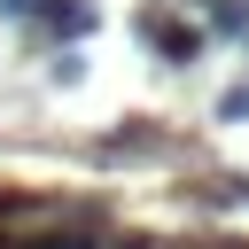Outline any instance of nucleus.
Returning a JSON list of instances; mask_svg holds the SVG:
<instances>
[{
    "label": "nucleus",
    "mask_w": 249,
    "mask_h": 249,
    "mask_svg": "<svg viewBox=\"0 0 249 249\" xmlns=\"http://www.w3.org/2000/svg\"><path fill=\"white\" fill-rule=\"evenodd\" d=\"M140 39H148L163 62H195V54H202V31H195V23H171V16H140Z\"/></svg>",
    "instance_id": "nucleus-1"
},
{
    "label": "nucleus",
    "mask_w": 249,
    "mask_h": 249,
    "mask_svg": "<svg viewBox=\"0 0 249 249\" xmlns=\"http://www.w3.org/2000/svg\"><path fill=\"white\" fill-rule=\"evenodd\" d=\"M31 23L54 31V39H86V31H93V0H39Z\"/></svg>",
    "instance_id": "nucleus-2"
},
{
    "label": "nucleus",
    "mask_w": 249,
    "mask_h": 249,
    "mask_svg": "<svg viewBox=\"0 0 249 249\" xmlns=\"http://www.w3.org/2000/svg\"><path fill=\"white\" fill-rule=\"evenodd\" d=\"M218 31L226 39H249V0H218Z\"/></svg>",
    "instance_id": "nucleus-3"
},
{
    "label": "nucleus",
    "mask_w": 249,
    "mask_h": 249,
    "mask_svg": "<svg viewBox=\"0 0 249 249\" xmlns=\"http://www.w3.org/2000/svg\"><path fill=\"white\" fill-rule=\"evenodd\" d=\"M218 117L241 124V117H249V86H226V93H218Z\"/></svg>",
    "instance_id": "nucleus-4"
},
{
    "label": "nucleus",
    "mask_w": 249,
    "mask_h": 249,
    "mask_svg": "<svg viewBox=\"0 0 249 249\" xmlns=\"http://www.w3.org/2000/svg\"><path fill=\"white\" fill-rule=\"evenodd\" d=\"M31 249H93V241H70V233H47V241H31Z\"/></svg>",
    "instance_id": "nucleus-5"
},
{
    "label": "nucleus",
    "mask_w": 249,
    "mask_h": 249,
    "mask_svg": "<svg viewBox=\"0 0 249 249\" xmlns=\"http://www.w3.org/2000/svg\"><path fill=\"white\" fill-rule=\"evenodd\" d=\"M0 16H23V23H31V16H39V0H0Z\"/></svg>",
    "instance_id": "nucleus-6"
}]
</instances>
